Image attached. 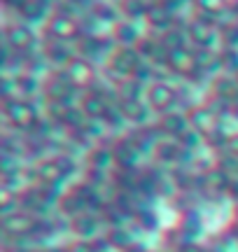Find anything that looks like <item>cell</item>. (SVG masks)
Wrapping results in <instances>:
<instances>
[{
    "mask_svg": "<svg viewBox=\"0 0 238 252\" xmlns=\"http://www.w3.org/2000/svg\"><path fill=\"white\" fill-rule=\"evenodd\" d=\"M35 175L42 185H56V182L63 180L65 168L61 159H45V161H40L35 166Z\"/></svg>",
    "mask_w": 238,
    "mask_h": 252,
    "instance_id": "obj_19",
    "label": "cell"
},
{
    "mask_svg": "<svg viewBox=\"0 0 238 252\" xmlns=\"http://www.w3.org/2000/svg\"><path fill=\"white\" fill-rule=\"evenodd\" d=\"M236 80H238V75H236Z\"/></svg>",
    "mask_w": 238,
    "mask_h": 252,
    "instance_id": "obj_36",
    "label": "cell"
},
{
    "mask_svg": "<svg viewBox=\"0 0 238 252\" xmlns=\"http://www.w3.org/2000/svg\"><path fill=\"white\" fill-rule=\"evenodd\" d=\"M182 2H196V0H182Z\"/></svg>",
    "mask_w": 238,
    "mask_h": 252,
    "instance_id": "obj_35",
    "label": "cell"
},
{
    "mask_svg": "<svg viewBox=\"0 0 238 252\" xmlns=\"http://www.w3.org/2000/svg\"><path fill=\"white\" fill-rule=\"evenodd\" d=\"M140 150L136 147V143L128 138V135H119L117 140L112 143V157H115V161L119 166H124V168H131L133 163L138 161V157H140Z\"/></svg>",
    "mask_w": 238,
    "mask_h": 252,
    "instance_id": "obj_15",
    "label": "cell"
},
{
    "mask_svg": "<svg viewBox=\"0 0 238 252\" xmlns=\"http://www.w3.org/2000/svg\"><path fill=\"white\" fill-rule=\"evenodd\" d=\"M166 68L173 75H178V77H184V80H194V77L201 75V65H199V59H196V52H192V49L171 52L168 61H166Z\"/></svg>",
    "mask_w": 238,
    "mask_h": 252,
    "instance_id": "obj_5",
    "label": "cell"
},
{
    "mask_svg": "<svg viewBox=\"0 0 238 252\" xmlns=\"http://www.w3.org/2000/svg\"><path fill=\"white\" fill-rule=\"evenodd\" d=\"M149 5H152L149 0H121V2H119V9H121V14H124L128 21H136V19H145Z\"/></svg>",
    "mask_w": 238,
    "mask_h": 252,
    "instance_id": "obj_28",
    "label": "cell"
},
{
    "mask_svg": "<svg viewBox=\"0 0 238 252\" xmlns=\"http://www.w3.org/2000/svg\"><path fill=\"white\" fill-rule=\"evenodd\" d=\"M238 94V80L234 75H224V77H217L215 84H212V96H217V98L227 100L231 105V100L236 98Z\"/></svg>",
    "mask_w": 238,
    "mask_h": 252,
    "instance_id": "obj_25",
    "label": "cell"
},
{
    "mask_svg": "<svg viewBox=\"0 0 238 252\" xmlns=\"http://www.w3.org/2000/svg\"><path fill=\"white\" fill-rule=\"evenodd\" d=\"M75 87L73 82L65 77L63 70H56V72H49L42 82V96L45 100H61V103H70V96L75 94Z\"/></svg>",
    "mask_w": 238,
    "mask_h": 252,
    "instance_id": "obj_6",
    "label": "cell"
},
{
    "mask_svg": "<svg viewBox=\"0 0 238 252\" xmlns=\"http://www.w3.org/2000/svg\"><path fill=\"white\" fill-rule=\"evenodd\" d=\"M138 54L143 56L145 63H152V65H166L168 61V49L164 47L161 37H143L136 45Z\"/></svg>",
    "mask_w": 238,
    "mask_h": 252,
    "instance_id": "obj_14",
    "label": "cell"
},
{
    "mask_svg": "<svg viewBox=\"0 0 238 252\" xmlns=\"http://www.w3.org/2000/svg\"><path fill=\"white\" fill-rule=\"evenodd\" d=\"M47 0H24L21 7H19V14L24 17V21H40V19L47 17Z\"/></svg>",
    "mask_w": 238,
    "mask_h": 252,
    "instance_id": "obj_26",
    "label": "cell"
},
{
    "mask_svg": "<svg viewBox=\"0 0 238 252\" xmlns=\"http://www.w3.org/2000/svg\"><path fill=\"white\" fill-rule=\"evenodd\" d=\"M206 187L210 189H224L229 185V178H227V173L222 171V168H212V171L206 173Z\"/></svg>",
    "mask_w": 238,
    "mask_h": 252,
    "instance_id": "obj_32",
    "label": "cell"
},
{
    "mask_svg": "<svg viewBox=\"0 0 238 252\" xmlns=\"http://www.w3.org/2000/svg\"><path fill=\"white\" fill-rule=\"evenodd\" d=\"M187 115H189V124H192V128L196 131V133H201L203 138H208V135L215 133L217 128H222V117L210 108V105H208V103L192 108Z\"/></svg>",
    "mask_w": 238,
    "mask_h": 252,
    "instance_id": "obj_7",
    "label": "cell"
},
{
    "mask_svg": "<svg viewBox=\"0 0 238 252\" xmlns=\"http://www.w3.org/2000/svg\"><path fill=\"white\" fill-rule=\"evenodd\" d=\"M222 65L236 77L238 75V49H224L222 52Z\"/></svg>",
    "mask_w": 238,
    "mask_h": 252,
    "instance_id": "obj_33",
    "label": "cell"
},
{
    "mask_svg": "<svg viewBox=\"0 0 238 252\" xmlns=\"http://www.w3.org/2000/svg\"><path fill=\"white\" fill-rule=\"evenodd\" d=\"M14 89H17L19 98H28V96H33L37 89L42 91V84H40L33 75H17V80H14Z\"/></svg>",
    "mask_w": 238,
    "mask_h": 252,
    "instance_id": "obj_30",
    "label": "cell"
},
{
    "mask_svg": "<svg viewBox=\"0 0 238 252\" xmlns=\"http://www.w3.org/2000/svg\"><path fill=\"white\" fill-rule=\"evenodd\" d=\"M147 91V87H143V82L136 77H126V80H117L115 84V98L119 100H138L143 98V94Z\"/></svg>",
    "mask_w": 238,
    "mask_h": 252,
    "instance_id": "obj_22",
    "label": "cell"
},
{
    "mask_svg": "<svg viewBox=\"0 0 238 252\" xmlns=\"http://www.w3.org/2000/svg\"><path fill=\"white\" fill-rule=\"evenodd\" d=\"M187 33H189V40L199 49H212V45L220 40V33L215 28V21L206 17H199V19H192L189 26H187Z\"/></svg>",
    "mask_w": 238,
    "mask_h": 252,
    "instance_id": "obj_9",
    "label": "cell"
},
{
    "mask_svg": "<svg viewBox=\"0 0 238 252\" xmlns=\"http://www.w3.org/2000/svg\"><path fill=\"white\" fill-rule=\"evenodd\" d=\"M5 45L14 54H26L35 47V33L28 24H9L5 28Z\"/></svg>",
    "mask_w": 238,
    "mask_h": 252,
    "instance_id": "obj_10",
    "label": "cell"
},
{
    "mask_svg": "<svg viewBox=\"0 0 238 252\" xmlns=\"http://www.w3.org/2000/svg\"><path fill=\"white\" fill-rule=\"evenodd\" d=\"M196 5V9L201 12L203 17H222V14H227L231 9V0H196L194 2Z\"/></svg>",
    "mask_w": 238,
    "mask_h": 252,
    "instance_id": "obj_27",
    "label": "cell"
},
{
    "mask_svg": "<svg viewBox=\"0 0 238 252\" xmlns=\"http://www.w3.org/2000/svg\"><path fill=\"white\" fill-rule=\"evenodd\" d=\"M145 103L149 108L159 112V115H166V112H171L175 108V103H178V91H175L173 84H168V82H152V84H147V91H145Z\"/></svg>",
    "mask_w": 238,
    "mask_h": 252,
    "instance_id": "obj_4",
    "label": "cell"
},
{
    "mask_svg": "<svg viewBox=\"0 0 238 252\" xmlns=\"http://www.w3.org/2000/svg\"><path fill=\"white\" fill-rule=\"evenodd\" d=\"M154 133H161V131H159V128H149V126H140V128H136L128 138L136 143V147L140 150V152H147V150L154 152V147L159 145V140H161V138L154 135Z\"/></svg>",
    "mask_w": 238,
    "mask_h": 252,
    "instance_id": "obj_23",
    "label": "cell"
},
{
    "mask_svg": "<svg viewBox=\"0 0 238 252\" xmlns=\"http://www.w3.org/2000/svg\"><path fill=\"white\" fill-rule=\"evenodd\" d=\"M161 42H164V47L168 49V54H171V52H180V49H187V42H192V40H189V33H187V28L173 26L171 31L161 33Z\"/></svg>",
    "mask_w": 238,
    "mask_h": 252,
    "instance_id": "obj_24",
    "label": "cell"
},
{
    "mask_svg": "<svg viewBox=\"0 0 238 252\" xmlns=\"http://www.w3.org/2000/svg\"><path fill=\"white\" fill-rule=\"evenodd\" d=\"M65 77L73 82L75 89H89L96 84V68L89 59H82V56H75L73 61L63 68Z\"/></svg>",
    "mask_w": 238,
    "mask_h": 252,
    "instance_id": "obj_8",
    "label": "cell"
},
{
    "mask_svg": "<svg viewBox=\"0 0 238 252\" xmlns=\"http://www.w3.org/2000/svg\"><path fill=\"white\" fill-rule=\"evenodd\" d=\"M108 49H110V42L103 40V37H98V35H82L80 40H77V52H80L77 56L89 59V61L103 56Z\"/></svg>",
    "mask_w": 238,
    "mask_h": 252,
    "instance_id": "obj_18",
    "label": "cell"
},
{
    "mask_svg": "<svg viewBox=\"0 0 238 252\" xmlns=\"http://www.w3.org/2000/svg\"><path fill=\"white\" fill-rule=\"evenodd\" d=\"M224 152L229 154V157H236L238 159V131L229 133V140H227V145H224Z\"/></svg>",
    "mask_w": 238,
    "mask_h": 252,
    "instance_id": "obj_34",
    "label": "cell"
},
{
    "mask_svg": "<svg viewBox=\"0 0 238 252\" xmlns=\"http://www.w3.org/2000/svg\"><path fill=\"white\" fill-rule=\"evenodd\" d=\"M47 35L52 40H59V42H73V40H80L82 37V24L75 14H68V12H52L47 17Z\"/></svg>",
    "mask_w": 238,
    "mask_h": 252,
    "instance_id": "obj_2",
    "label": "cell"
},
{
    "mask_svg": "<svg viewBox=\"0 0 238 252\" xmlns=\"http://www.w3.org/2000/svg\"><path fill=\"white\" fill-rule=\"evenodd\" d=\"M156 128H159L161 135H166V138H175V140H180V138L192 128V124H189V115H182V112L171 110V112H166V115L159 117Z\"/></svg>",
    "mask_w": 238,
    "mask_h": 252,
    "instance_id": "obj_12",
    "label": "cell"
},
{
    "mask_svg": "<svg viewBox=\"0 0 238 252\" xmlns=\"http://www.w3.org/2000/svg\"><path fill=\"white\" fill-rule=\"evenodd\" d=\"M196 59L201 65V72H215L224 68L222 65V54H217L215 49H196Z\"/></svg>",
    "mask_w": 238,
    "mask_h": 252,
    "instance_id": "obj_29",
    "label": "cell"
},
{
    "mask_svg": "<svg viewBox=\"0 0 238 252\" xmlns=\"http://www.w3.org/2000/svg\"><path fill=\"white\" fill-rule=\"evenodd\" d=\"M2 112H5V119H7L17 131H35V126L40 124V119H42L33 100L19 98V96L2 100Z\"/></svg>",
    "mask_w": 238,
    "mask_h": 252,
    "instance_id": "obj_1",
    "label": "cell"
},
{
    "mask_svg": "<svg viewBox=\"0 0 238 252\" xmlns=\"http://www.w3.org/2000/svg\"><path fill=\"white\" fill-rule=\"evenodd\" d=\"M152 154H156L159 161H180L182 154H189V150L175 138H161Z\"/></svg>",
    "mask_w": 238,
    "mask_h": 252,
    "instance_id": "obj_20",
    "label": "cell"
},
{
    "mask_svg": "<svg viewBox=\"0 0 238 252\" xmlns=\"http://www.w3.org/2000/svg\"><path fill=\"white\" fill-rule=\"evenodd\" d=\"M143 56L138 54L136 47H115L110 54H108V68H110L119 80H126V77H136V72L143 65Z\"/></svg>",
    "mask_w": 238,
    "mask_h": 252,
    "instance_id": "obj_3",
    "label": "cell"
},
{
    "mask_svg": "<svg viewBox=\"0 0 238 252\" xmlns=\"http://www.w3.org/2000/svg\"><path fill=\"white\" fill-rule=\"evenodd\" d=\"M42 56H45V61L54 63V65H63V68L75 59L68 42H59V40H49L45 45V49H42Z\"/></svg>",
    "mask_w": 238,
    "mask_h": 252,
    "instance_id": "obj_21",
    "label": "cell"
},
{
    "mask_svg": "<svg viewBox=\"0 0 238 252\" xmlns=\"http://www.w3.org/2000/svg\"><path fill=\"white\" fill-rule=\"evenodd\" d=\"M80 108H82V112L87 115L89 122H103V119L112 112L108 94H105V91H98V89L87 91L82 96V100H80Z\"/></svg>",
    "mask_w": 238,
    "mask_h": 252,
    "instance_id": "obj_11",
    "label": "cell"
},
{
    "mask_svg": "<svg viewBox=\"0 0 238 252\" xmlns=\"http://www.w3.org/2000/svg\"><path fill=\"white\" fill-rule=\"evenodd\" d=\"M91 157H89V161L96 166V168H105L110 161H115V157H112V147H93Z\"/></svg>",
    "mask_w": 238,
    "mask_h": 252,
    "instance_id": "obj_31",
    "label": "cell"
},
{
    "mask_svg": "<svg viewBox=\"0 0 238 252\" xmlns=\"http://www.w3.org/2000/svg\"><path fill=\"white\" fill-rule=\"evenodd\" d=\"M145 21H147V26L149 28L166 33V31H171V28L175 26V14L168 7H164L159 0H154V2L149 5V9H147Z\"/></svg>",
    "mask_w": 238,
    "mask_h": 252,
    "instance_id": "obj_16",
    "label": "cell"
},
{
    "mask_svg": "<svg viewBox=\"0 0 238 252\" xmlns=\"http://www.w3.org/2000/svg\"><path fill=\"white\" fill-rule=\"evenodd\" d=\"M117 110H119V115H121L124 122L136 124L138 128H140V126L147 124V119H149V110L152 108H149L143 98H138V100H119Z\"/></svg>",
    "mask_w": 238,
    "mask_h": 252,
    "instance_id": "obj_13",
    "label": "cell"
},
{
    "mask_svg": "<svg viewBox=\"0 0 238 252\" xmlns=\"http://www.w3.org/2000/svg\"><path fill=\"white\" fill-rule=\"evenodd\" d=\"M110 35H112V40H115V45L117 47H136L138 42L143 40L138 26L133 24V21H128V19L117 21V24L110 28Z\"/></svg>",
    "mask_w": 238,
    "mask_h": 252,
    "instance_id": "obj_17",
    "label": "cell"
}]
</instances>
